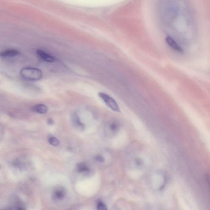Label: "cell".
<instances>
[{
    "instance_id": "cell-1",
    "label": "cell",
    "mask_w": 210,
    "mask_h": 210,
    "mask_svg": "<svg viewBox=\"0 0 210 210\" xmlns=\"http://www.w3.org/2000/svg\"><path fill=\"white\" fill-rule=\"evenodd\" d=\"M21 76L29 81H37L42 78L43 73L40 69L34 67H25L20 72Z\"/></svg>"
},
{
    "instance_id": "cell-2",
    "label": "cell",
    "mask_w": 210,
    "mask_h": 210,
    "mask_svg": "<svg viewBox=\"0 0 210 210\" xmlns=\"http://www.w3.org/2000/svg\"><path fill=\"white\" fill-rule=\"evenodd\" d=\"M99 97L103 101L107 107L112 110L116 112H120V107L113 98L106 93L100 92L98 93Z\"/></svg>"
},
{
    "instance_id": "cell-3",
    "label": "cell",
    "mask_w": 210,
    "mask_h": 210,
    "mask_svg": "<svg viewBox=\"0 0 210 210\" xmlns=\"http://www.w3.org/2000/svg\"><path fill=\"white\" fill-rule=\"evenodd\" d=\"M37 53L38 56L44 61L47 63L54 62L56 60L55 57L51 55L46 53L42 50L38 49L37 50Z\"/></svg>"
},
{
    "instance_id": "cell-4",
    "label": "cell",
    "mask_w": 210,
    "mask_h": 210,
    "mask_svg": "<svg viewBox=\"0 0 210 210\" xmlns=\"http://www.w3.org/2000/svg\"><path fill=\"white\" fill-rule=\"evenodd\" d=\"M166 42L170 47H171V48L177 51V52H179L180 53H184V51H183V49L178 45V44L175 41L172 37H170V36L167 37Z\"/></svg>"
},
{
    "instance_id": "cell-5",
    "label": "cell",
    "mask_w": 210,
    "mask_h": 210,
    "mask_svg": "<svg viewBox=\"0 0 210 210\" xmlns=\"http://www.w3.org/2000/svg\"><path fill=\"white\" fill-rule=\"evenodd\" d=\"M31 110L35 113L44 114L47 113L48 108L47 106L43 104H37L32 107Z\"/></svg>"
},
{
    "instance_id": "cell-6",
    "label": "cell",
    "mask_w": 210,
    "mask_h": 210,
    "mask_svg": "<svg viewBox=\"0 0 210 210\" xmlns=\"http://www.w3.org/2000/svg\"><path fill=\"white\" fill-rule=\"evenodd\" d=\"M19 54L18 51L15 50L9 49L0 52V56L3 58H12Z\"/></svg>"
},
{
    "instance_id": "cell-7",
    "label": "cell",
    "mask_w": 210,
    "mask_h": 210,
    "mask_svg": "<svg viewBox=\"0 0 210 210\" xmlns=\"http://www.w3.org/2000/svg\"><path fill=\"white\" fill-rule=\"evenodd\" d=\"M72 121L73 124L76 127L82 129L84 127V124L80 121L79 116L77 114L74 113L72 115Z\"/></svg>"
},
{
    "instance_id": "cell-8",
    "label": "cell",
    "mask_w": 210,
    "mask_h": 210,
    "mask_svg": "<svg viewBox=\"0 0 210 210\" xmlns=\"http://www.w3.org/2000/svg\"><path fill=\"white\" fill-rule=\"evenodd\" d=\"M66 192L63 188L57 189L54 192V197L56 199L62 200L65 198Z\"/></svg>"
},
{
    "instance_id": "cell-9",
    "label": "cell",
    "mask_w": 210,
    "mask_h": 210,
    "mask_svg": "<svg viewBox=\"0 0 210 210\" xmlns=\"http://www.w3.org/2000/svg\"><path fill=\"white\" fill-rule=\"evenodd\" d=\"M77 170L79 173L87 172L89 171L90 169L87 164L84 163H81L78 164Z\"/></svg>"
},
{
    "instance_id": "cell-10",
    "label": "cell",
    "mask_w": 210,
    "mask_h": 210,
    "mask_svg": "<svg viewBox=\"0 0 210 210\" xmlns=\"http://www.w3.org/2000/svg\"><path fill=\"white\" fill-rule=\"evenodd\" d=\"M49 143L53 146H58L59 144V140L54 137H50L48 140Z\"/></svg>"
},
{
    "instance_id": "cell-11",
    "label": "cell",
    "mask_w": 210,
    "mask_h": 210,
    "mask_svg": "<svg viewBox=\"0 0 210 210\" xmlns=\"http://www.w3.org/2000/svg\"><path fill=\"white\" fill-rule=\"evenodd\" d=\"M97 208L99 210H107V208L106 205L102 202H98L97 205Z\"/></svg>"
},
{
    "instance_id": "cell-12",
    "label": "cell",
    "mask_w": 210,
    "mask_h": 210,
    "mask_svg": "<svg viewBox=\"0 0 210 210\" xmlns=\"http://www.w3.org/2000/svg\"><path fill=\"white\" fill-rule=\"evenodd\" d=\"M110 127L111 130L113 131H116L118 129V125L116 122H113L110 125Z\"/></svg>"
},
{
    "instance_id": "cell-13",
    "label": "cell",
    "mask_w": 210,
    "mask_h": 210,
    "mask_svg": "<svg viewBox=\"0 0 210 210\" xmlns=\"http://www.w3.org/2000/svg\"><path fill=\"white\" fill-rule=\"evenodd\" d=\"M95 158L96 160L97 161L100 162V163H103L105 161L104 158L102 156H101V155H97V156H96Z\"/></svg>"
},
{
    "instance_id": "cell-14",
    "label": "cell",
    "mask_w": 210,
    "mask_h": 210,
    "mask_svg": "<svg viewBox=\"0 0 210 210\" xmlns=\"http://www.w3.org/2000/svg\"><path fill=\"white\" fill-rule=\"evenodd\" d=\"M48 123L50 125L53 124V123H54V121H53L52 119H49L48 120Z\"/></svg>"
},
{
    "instance_id": "cell-15",
    "label": "cell",
    "mask_w": 210,
    "mask_h": 210,
    "mask_svg": "<svg viewBox=\"0 0 210 210\" xmlns=\"http://www.w3.org/2000/svg\"><path fill=\"white\" fill-rule=\"evenodd\" d=\"M3 131H2V130H0V140H1V139L3 137Z\"/></svg>"
},
{
    "instance_id": "cell-16",
    "label": "cell",
    "mask_w": 210,
    "mask_h": 210,
    "mask_svg": "<svg viewBox=\"0 0 210 210\" xmlns=\"http://www.w3.org/2000/svg\"><path fill=\"white\" fill-rule=\"evenodd\" d=\"M0 168H1V166H0Z\"/></svg>"
}]
</instances>
